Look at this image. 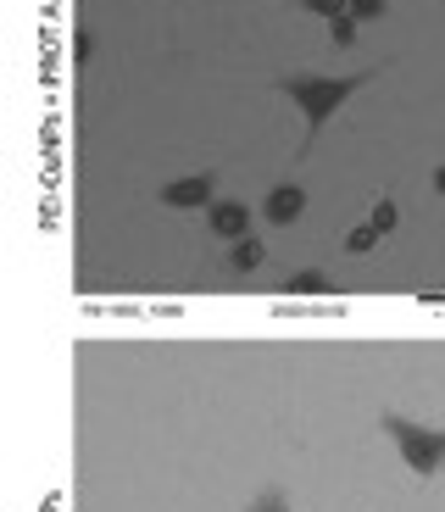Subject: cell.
Instances as JSON below:
<instances>
[{
	"label": "cell",
	"mask_w": 445,
	"mask_h": 512,
	"mask_svg": "<svg viewBox=\"0 0 445 512\" xmlns=\"http://www.w3.org/2000/svg\"><path fill=\"white\" fill-rule=\"evenodd\" d=\"M62 512H445V312H73Z\"/></svg>",
	"instance_id": "1"
}]
</instances>
